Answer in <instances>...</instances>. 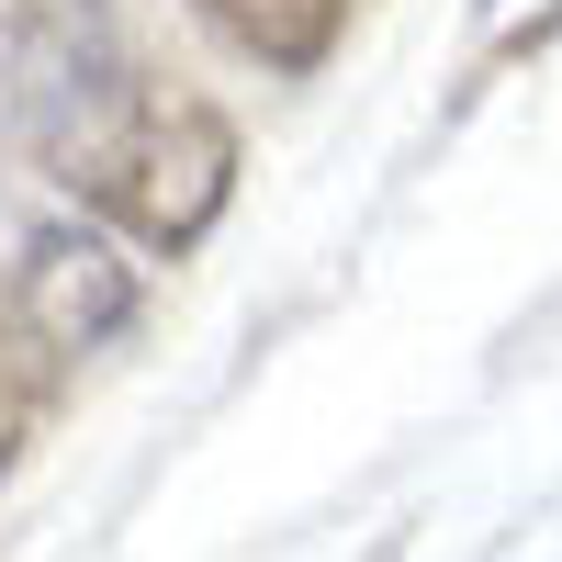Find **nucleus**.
<instances>
[{"instance_id":"2","label":"nucleus","mask_w":562,"mask_h":562,"mask_svg":"<svg viewBox=\"0 0 562 562\" xmlns=\"http://www.w3.org/2000/svg\"><path fill=\"white\" fill-rule=\"evenodd\" d=\"M12 304H23V326L57 360H90V349H113L124 326H135V304H147V281H135V259H124V237L102 214H45L34 237L12 248Z\"/></svg>"},{"instance_id":"4","label":"nucleus","mask_w":562,"mask_h":562,"mask_svg":"<svg viewBox=\"0 0 562 562\" xmlns=\"http://www.w3.org/2000/svg\"><path fill=\"white\" fill-rule=\"evenodd\" d=\"M203 12V34H225L248 68H270V79H304V68H326L338 57V34H349V0H192Z\"/></svg>"},{"instance_id":"5","label":"nucleus","mask_w":562,"mask_h":562,"mask_svg":"<svg viewBox=\"0 0 562 562\" xmlns=\"http://www.w3.org/2000/svg\"><path fill=\"white\" fill-rule=\"evenodd\" d=\"M45 349L34 326H23V304H12V281H0V473L23 461V439H34V416H45Z\"/></svg>"},{"instance_id":"6","label":"nucleus","mask_w":562,"mask_h":562,"mask_svg":"<svg viewBox=\"0 0 562 562\" xmlns=\"http://www.w3.org/2000/svg\"><path fill=\"white\" fill-rule=\"evenodd\" d=\"M484 12H495V0H484Z\"/></svg>"},{"instance_id":"1","label":"nucleus","mask_w":562,"mask_h":562,"mask_svg":"<svg viewBox=\"0 0 562 562\" xmlns=\"http://www.w3.org/2000/svg\"><path fill=\"white\" fill-rule=\"evenodd\" d=\"M12 135L34 147V169L57 180V192H79V214H102L113 237L158 248V259L203 248L214 214L237 203V124H225L203 90H169L147 68L79 90L57 113H23Z\"/></svg>"},{"instance_id":"3","label":"nucleus","mask_w":562,"mask_h":562,"mask_svg":"<svg viewBox=\"0 0 562 562\" xmlns=\"http://www.w3.org/2000/svg\"><path fill=\"white\" fill-rule=\"evenodd\" d=\"M135 68L113 0H0V113H57Z\"/></svg>"}]
</instances>
